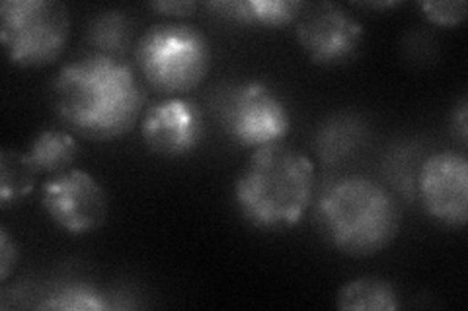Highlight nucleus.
<instances>
[{"label": "nucleus", "mask_w": 468, "mask_h": 311, "mask_svg": "<svg viewBox=\"0 0 468 311\" xmlns=\"http://www.w3.org/2000/svg\"><path fill=\"white\" fill-rule=\"evenodd\" d=\"M51 99L57 117L70 130L104 142L137 125L146 94L133 68L117 57L96 53L57 74Z\"/></svg>", "instance_id": "f257e3e1"}, {"label": "nucleus", "mask_w": 468, "mask_h": 311, "mask_svg": "<svg viewBox=\"0 0 468 311\" xmlns=\"http://www.w3.org/2000/svg\"><path fill=\"white\" fill-rule=\"evenodd\" d=\"M314 166L299 150L280 142L256 148L234 183L240 214L261 230L297 226L309 211Z\"/></svg>", "instance_id": "f03ea898"}, {"label": "nucleus", "mask_w": 468, "mask_h": 311, "mask_svg": "<svg viewBox=\"0 0 468 311\" xmlns=\"http://www.w3.org/2000/svg\"><path fill=\"white\" fill-rule=\"evenodd\" d=\"M326 240L351 257H369L388 247L400 232V206L369 177L349 175L330 185L316 206Z\"/></svg>", "instance_id": "7ed1b4c3"}, {"label": "nucleus", "mask_w": 468, "mask_h": 311, "mask_svg": "<svg viewBox=\"0 0 468 311\" xmlns=\"http://www.w3.org/2000/svg\"><path fill=\"white\" fill-rule=\"evenodd\" d=\"M144 80L163 94H186L197 88L211 67V46L197 27L156 24L135 49Z\"/></svg>", "instance_id": "20e7f679"}, {"label": "nucleus", "mask_w": 468, "mask_h": 311, "mask_svg": "<svg viewBox=\"0 0 468 311\" xmlns=\"http://www.w3.org/2000/svg\"><path fill=\"white\" fill-rule=\"evenodd\" d=\"M69 36V8L58 0H5L0 6V41L16 67L51 65L65 51Z\"/></svg>", "instance_id": "39448f33"}, {"label": "nucleus", "mask_w": 468, "mask_h": 311, "mask_svg": "<svg viewBox=\"0 0 468 311\" xmlns=\"http://www.w3.org/2000/svg\"><path fill=\"white\" fill-rule=\"evenodd\" d=\"M225 125L240 146L261 148L287 137L291 117L270 86L248 82L230 94L225 106Z\"/></svg>", "instance_id": "423d86ee"}, {"label": "nucleus", "mask_w": 468, "mask_h": 311, "mask_svg": "<svg viewBox=\"0 0 468 311\" xmlns=\"http://www.w3.org/2000/svg\"><path fill=\"white\" fill-rule=\"evenodd\" d=\"M41 202L58 228L75 235L100 228L108 214L104 189L82 170L53 175L41 187Z\"/></svg>", "instance_id": "0eeeda50"}, {"label": "nucleus", "mask_w": 468, "mask_h": 311, "mask_svg": "<svg viewBox=\"0 0 468 311\" xmlns=\"http://www.w3.org/2000/svg\"><path fill=\"white\" fill-rule=\"evenodd\" d=\"M297 39L316 65H338L356 55L363 41V26L342 6L304 5L297 18Z\"/></svg>", "instance_id": "6e6552de"}, {"label": "nucleus", "mask_w": 468, "mask_h": 311, "mask_svg": "<svg viewBox=\"0 0 468 311\" xmlns=\"http://www.w3.org/2000/svg\"><path fill=\"white\" fill-rule=\"evenodd\" d=\"M420 195L439 224L463 228L468 220V164L457 152H437L421 166Z\"/></svg>", "instance_id": "1a4fd4ad"}, {"label": "nucleus", "mask_w": 468, "mask_h": 311, "mask_svg": "<svg viewBox=\"0 0 468 311\" xmlns=\"http://www.w3.org/2000/svg\"><path fill=\"white\" fill-rule=\"evenodd\" d=\"M141 135L146 148L163 158L192 154L205 137V121L197 103L187 98H168L143 117Z\"/></svg>", "instance_id": "9d476101"}, {"label": "nucleus", "mask_w": 468, "mask_h": 311, "mask_svg": "<svg viewBox=\"0 0 468 311\" xmlns=\"http://www.w3.org/2000/svg\"><path fill=\"white\" fill-rule=\"evenodd\" d=\"M303 6L297 0H218L207 5L225 20L261 27H282L295 22Z\"/></svg>", "instance_id": "9b49d317"}, {"label": "nucleus", "mask_w": 468, "mask_h": 311, "mask_svg": "<svg viewBox=\"0 0 468 311\" xmlns=\"http://www.w3.org/2000/svg\"><path fill=\"white\" fill-rule=\"evenodd\" d=\"M335 304L346 311H394L400 307L397 288L375 276H361L344 285Z\"/></svg>", "instance_id": "f8f14e48"}, {"label": "nucleus", "mask_w": 468, "mask_h": 311, "mask_svg": "<svg viewBox=\"0 0 468 311\" xmlns=\"http://www.w3.org/2000/svg\"><path fill=\"white\" fill-rule=\"evenodd\" d=\"M26 154L34 161L37 171L57 175L67 171V168L75 161L79 144L75 137L63 129H46L34 139Z\"/></svg>", "instance_id": "ddd939ff"}, {"label": "nucleus", "mask_w": 468, "mask_h": 311, "mask_svg": "<svg viewBox=\"0 0 468 311\" xmlns=\"http://www.w3.org/2000/svg\"><path fill=\"white\" fill-rule=\"evenodd\" d=\"M363 137V129L359 123L349 115L332 117L324 125L320 127L316 135V152L320 160L328 166L338 164L356 150Z\"/></svg>", "instance_id": "4468645a"}, {"label": "nucleus", "mask_w": 468, "mask_h": 311, "mask_svg": "<svg viewBox=\"0 0 468 311\" xmlns=\"http://www.w3.org/2000/svg\"><path fill=\"white\" fill-rule=\"evenodd\" d=\"M37 168L26 152L3 150L0 152V206L22 201L36 187Z\"/></svg>", "instance_id": "2eb2a0df"}, {"label": "nucleus", "mask_w": 468, "mask_h": 311, "mask_svg": "<svg viewBox=\"0 0 468 311\" xmlns=\"http://www.w3.org/2000/svg\"><path fill=\"white\" fill-rule=\"evenodd\" d=\"M88 41L101 55H123L131 43V20L122 10H106L88 26Z\"/></svg>", "instance_id": "dca6fc26"}, {"label": "nucleus", "mask_w": 468, "mask_h": 311, "mask_svg": "<svg viewBox=\"0 0 468 311\" xmlns=\"http://www.w3.org/2000/svg\"><path fill=\"white\" fill-rule=\"evenodd\" d=\"M39 309H58V311H104L112 307L108 295L96 286L86 283H70L57 286Z\"/></svg>", "instance_id": "f3484780"}, {"label": "nucleus", "mask_w": 468, "mask_h": 311, "mask_svg": "<svg viewBox=\"0 0 468 311\" xmlns=\"http://www.w3.org/2000/svg\"><path fill=\"white\" fill-rule=\"evenodd\" d=\"M420 8L437 26H457L466 18V3L463 0H430L421 3Z\"/></svg>", "instance_id": "a211bd4d"}, {"label": "nucleus", "mask_w": 468, "mask_h": 311, "mask_svg": "<svg viewBox=\"0 0 468 311\" xmlns=\"http://www.w3.org/2000/svg\"><path fill=\"white\" fill-rule=\"evenodd\" d=\"M18 263V247L10 240L6 228L0 230V278L6 280Z\"/></svg>", "instance_id": "6ab92c4d"}, {"label": "nucleus", "mask_w": 468, "mask_h": 311, "mask_svg": "<svg viewBox=\"0 0 468 311\" xmlns=\"http://www.w3.org/2000/svg\"><path fill=\"white\" fill-rule=\"evenodd\" d=\"M151 8L154 12L165 14V16H189V14H194L197 5L194 0H187V3H153Z\"/></svg>", "instance_id": "aec40b11"}, {"label": "nucleus", "mask_w": 468, "mask_h": 311, "mask_svg": "<svg viewBox=\"0 0 468 311\" xmlns=\"http://www.w3.org/2000/svg\"><path fill=\"white\" fill-rule=\"evenodd\" d=\"M468 103H466V98H463L459 101V106L455 109V113H452V130L457 132V137L461 142H466V135H468V121H466V113H468Z\"/></svg>", "instance_id": "412c9836"}]
</instances>
